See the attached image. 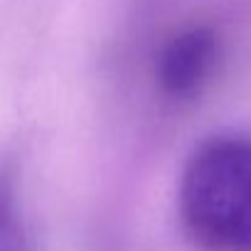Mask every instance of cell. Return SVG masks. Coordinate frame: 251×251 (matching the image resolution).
Returning a JSON list of instances; mask_svg holds the SVG:
<instances>
[{
	"instance_id": "cell-1",
	"label": "cell",
	"mask_w": 251,
	"mask_h": 251,
	"mask_svg": "<svg viewBox=\"0 0 251 251\" xmlns=\"http://www.w3.org/2000/svg\"><path fill=\"white\" fill-rule=\"evenodd\" d=\"M180 219L204 251H251V136L224 133L195 148L180 177Z\"/></svg>"
},
{
	"instance_id": "cell-2",
	"label": "cell",
	"mask_w": 251,
	"mask_h": 251,
	"mask_svg": "<svg viewBox=\"0 0 251 251\" xmlns=\"http://www.w3.org/2000/svg\"><path fill=\"white\" fill-rule=\"evenodd\" d=\"M219 59V37L212 27H190L175 35L160 52L155 76L160 91L190 99L202 91Z\"/></svg>"
},
{
	"instance_id": "cell-3",
	"label": "cell",
	"mask_w": 251,
	"mask_h": 251,
	"mask_svg": "<svg viewBox=\"0 0 251 251\" xmlns=\"http://www.w3.org/2000/svg\"><path fill=\"white\" fill-rule=\"evenodd\" d=\"M0 251H30L23 212L18 207L15 177L8 168H0Z\"/></svg>"
}]
</instances>
